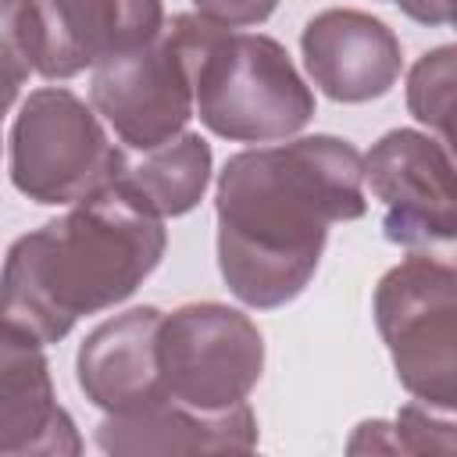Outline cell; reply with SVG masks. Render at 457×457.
Listing matches in <instances>:
<instances>
[{
    "label": "cell",
    "instance_id": "cell-20",
    "mask_svg": "<svg viewBox=\"0 0 457 457\" xmlns=\"http://www.w3.org/2000/svg\"><path fill=\"white\" fill-rule=\"evenodd\" d=\"M0 121H4V118H0Z\"/></svg>",
    "mask_w": 457,
    "mask_h": 457
},
{
    "label": "cell",
    "instance_id": "cell-6",
    "mask_svg": "<svg viewBox=\"0 0 457 457\" xmlns=\"http://www.w3.org/2000/svg\"><path fill=\"white\" fill-rule=\"evenodd\" d=\"M375 325L400 386L439 411L457 403V271L411 253L375 286Z\"/></svg>",
    "mask_w": 457,
    "mask_h": 457
},
{
    "label": "cell",
    "instance_id": "cell-5",
    "mask_svg": "<svg viewBox=\"0 0 457 457\" xmlns=\"http://www.w3.org/2000/svg\"><path fill=\"white\" fill-rule=\"evenodd\" d=\"M125 146L111 143L100 114L71 89L29 93L11 125V182L46 207H71L118 182Z\"/></svg>",
    "mask_w": 457,
    "mask_h": 457
},
{
    "label": "cell",
    "instance_id": "cell-18",
    "mask_svg": "<svg viewBox=\"0 0 457 457\" xmlns=\"http://www.w3.org/2000/svg\"><path fill=\"white\" fill-rule=\"evenodd\" d=\"M196 14L221 25V29H246L261 25L275 14L278 0H193Z\"/></svg>",
    "mask_w": 457,
    "mask_h": 457
},
{
    "label": "cell",
    "instance_id": "cell-14",
    "mask_svg": "<svg viewBox=\"0 0 457 457\" xmlns=\"http://www.w3.org/2000/svg\"><path fill=\"white\" fill-rule=\"evenodd\" d=\"M207 182H211V143L200 132L182 129L179 136L150 150L139 154L125 150L114 186L164 221L189 214L204 200Z\"/></svg>",
    "mask_w": 457,
    "mask_h": 457
},
{
    "label": "cell",
    "instance_id": "cell-3",
    "mask_svg": "<svg viewBox=\"0 0 457 457\" xmlns=\"http://www.w3.org/2000/svg\"><path fill=\"white\" fill-rule=\"evenodd\" d=\"M193 114L221 139L278 143L314 118V93L282 43L218 25L196 64Z\"/></svg>",
    "mask_w": 457,
    "mask_h": 457
},
{
    "label": "cell",
    "instance_id": "cell-7",
    "mask_svg": "<svg viewBox=\"0 0 457 457\" xmlns=\"http://www.w3.org/2000/svg\"><path fill=\"white\" fill-rule=\"evenodd\" d=\"M157 371L175 403L225 411L246 403L264 371V339L257 325L228 303H186L161 314Z\"/></svg>",
    "mask_w": 457,
    "mask_h": 457
},
{
    "label": "cell",
    "instance_id": "cell-9",
    "mask_svg": "<svg viewBox=\"0 0 457 457\" xmlns=\"http://www.w3.org/2000/svg\"><path fill=\"white\" fill-rule=\"evenodd\" d=\"M36 18V71L71 79L129 54L164 25L161 0H29Z\"/></svg>",
    "mask_w": 457,
    "mask_h": 457
},
{
    "label": "cell",
    "instance_id": "cell-16",
    "mask_svg": "<svg viewBox=\"0 0 457 457\" xmlns=\"http://www.w3.org/2000/svg\"><path fill=\"white\" fill-rule=\"evenodd\" d=\"M453 86H457V50L450 43L418 57L407 75V111L446 146L453 143Z\"/></svg>",
    "mask_w": 457,
    "mask_h": 457
},
{
    "label": "cell",
    "instance_id": "cell-11",
    "mask_svg": "<svg viewBox=\"0 0 457 457\" xmlns=\"http://www.w3.org/2000/svg\"><path fill=\"white\" fill-rule=\"evenodd\" d=\"M82 439L57 403L43 343L0 318V457H75Z\"/></svg>",
    "mask_w": 457,
    "mask_h": 457
},
{
    "label": "cell",
    "instance_id": "cell-15",
    "mask_svg": "<svg viewBox=\"0 0 457 457\" xmlns=\"http://www.w3.org/2000/svg\"><path fill=\"white\" fill-rule=\"evenodd\" d=\"M350 453H453L450 411L403 403L396 421H364L346 443Z\"/></svg>",
    "mask_w": 457,
    "mask_h": 457
},
{
    "label": "cell",
    "instance_id": "cell-13",
    "mask_svg": "<svg viewBox=\"0 0 457 457\" xmlns=\"http://www.w3.org/2000/svg\"><path fill=\"white\" fill-rule=\"evenodd\" d=\"M157 307H132L96 325L75 357L79 389L107 414H129L164 400L157 371Z\"/></svg>",
    "mask_w": 457,
    "mask_h": 457
},
{
    "label": "cell",
    "instance_id": "cell-17",
    "mask_svg": "<svg viewBox=\"0 0 457 457\" xmlns=\"http://www.w3.org/2000/svg\"><path fill=\"white\" fill-rule=\"evenodd\" d=\"M36 71V18L29 0H0V118Z\"/></svg>",
    "mask_w": 457,
    "mask_h": 457
},
{
    "label": "cell",
    "instance_id": "cell-19",
    "mask_svg": "<svg viewBox=\"0 0 457 457\" xmlns=\"http://www.w3.org/2000/svg\"><path fill=\"white\" fill-rule=\"evenodd\" d=\"M393 4L421 25H450L453 21V0H393Z\"/></svg>",
    "mask_w": 457,
    "mask_h": 457
},
{
    "label": "cell",
    "instance_id": "cell-8",
    "mask_svg": "<svg viewBox=\"0 0 457 457\" xmlns=\"http://www.w3.org/2000/svg\"><path fill=\"white\" fill-rule=\"evenodd\" d=\"M364 186L382 204V236L411 253L453 243V157L418 129L386 132L364 157Z\"/></svg>",
    "mask_w": 457,
    "mask_h": 457
},
{
    "label": "cell",
    "instance_id": "cell-1",
    "mask_svg": "<svg viewBox=\"0 0 457 457\" xmlns=\"http://www.w3.org/2000/svg\"><path fill=\"white\" fill-rule=\"evenodd\" d=\"M218 268L236 300L257 311L296 300L318 271L328 225L368 211L353 143L300 136L250 146L218 175Z\"/></svg>",
    "mask_w": 457,
    "mask_h": 457
},
{
    "label": "cell",
    "instance_id": "cell-12",
    "mask_svg": "<svg viewBox=\"0 0 457 457\" xmlns=\"http://www.w3.org/2000/svg\"><path fill=\"white\" fill-rule=\"evenodd\" d=\"M96 446L114 457H168V453H246L257 446V418L250 403L225 411H196L171 396L107 414L96 425Z\"/></svg>",
    "mask_w": 457,
    "mask_h": 457
},
{
    "label": "cell",
    "instance_id": "cell-4",
    "mask_svg": "<svg viewBox=\"0 0 457 457\" xmlns=\"http://www.w3.org/2000/svg\"><path fill=\"white\" fill-rule=\"evenodd\" d=\"M214 29L200 14H175L143 46L93 68V111L114 129L125 150H150L186 129L193 118L196 64Z\"/></svg>",
    "mask_w": 457,
    "mask_h": 457
},
{
    "label": "cell",
    "instance_id": "cell-10",
    "mask_svg": "<svg viewBox=\"0 0 457 457\" xmlns=\"http://www.w3.org/2000/svg\"><path fill=\"white\" fill-rule=\"evenodd\" d=\"M311 82L339 104H368L386 96L403 68L396 32L364 11L332 7L314 14L300 36Z\"/></svg>",
    "mask_w": 457,
    "mask_h": 457
},
{
    "label": "cell",
    "instance_id": "cell-2",
    "mask_svg": "<svg viewBox=\"0 0 457 457\" xmlns=\"http://www.w3.org/2000/svg\"><path fill=\"white\" fill-rule=\"evenodd\" d=\"M168 232L118 186L11 243L0 268V318L61 343L79 318L129 300L161 264Z\"/></svg>",
    "mask_w": 457,
    "mask_h": 457
}]
</instances>
